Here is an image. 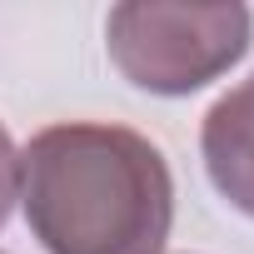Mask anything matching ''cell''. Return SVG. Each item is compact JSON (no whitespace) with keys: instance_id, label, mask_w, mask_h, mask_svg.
<instances>
[{"instance_id":"1","label":"cell","mask_w":254,"mask_h":254,"mask_svg":"<svg viewBox=\"0 0 254 254\" xmlns=\"http://www.w3.org/2000/svg\"><path fill=\"white\" fill-rule=\"evenodd\" d=\"M20 204L45 254H160L175 180L145 135L70 120L20 150Z\"/></svg>"},{"instance_id":"2","label":"cell","mask_w":254,"mask_h":254,"mask_svg":"<svg viewBox=\"0 0 254 254\" xmlns=\"http://www.w3.org/2000/svg\"><path fill=\"white\" fill-rule=\"evenodd\" d=\"M254 20L244 5H115L105 45L115 70L150 95H194L244 60Z\"/></svg>"},{"instance_id":"3","label":"cell","mask_w":254,"mask_h":254,"mask_svg":"<svg viewBox=\"0 0 254 254\" xmlns=\"http://www.w3.org/2000/svg\"><path fill=\"white\" fill-rule=\"evenodd\" d=\"M199 155L214 190L234 209L254 214V75L209 105L199 130Z\"/></svg>"},{"instance_id":"4","label":"cell","mask_w":254,"mask_h":254,"mask_svg":"<svg viewBox=\"0 0 254 254\" xmlns=\"http://www.w3.org/2000/svg\"><path fill=\"white\" fill-rule=\"evenodd\" d=\"M15 199H20V150H15L10 130L0 125V229H5Z\"/></svg>"}]
</instances>
